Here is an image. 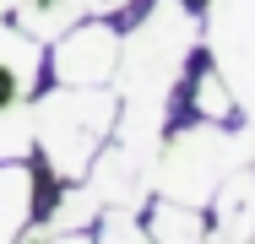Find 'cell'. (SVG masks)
Listing matches in <instances>:
<instances>
[{
    "label": "cell",
    "instance_id": "obj_18",
    "mask_svg": "<svg viewBox=\"0 0 255 244\" xmlns=\"http://www.w3.org/2000/svg\"><path fill=\"white\" fill-rule=\"evenodd\" d=\"M11 11H16V0H0V16H11Z\"/></svg>",
    "mask_w": 255,
    "mask_h": 244
},
{
    "label": "cell",
    "instance_id": "obj_14",
    "mask_svg": "<svg viewBox=\"0 0 255 244\" xmlns=\"http://www.w3.org/2000/svg\"><path fill=\"white\" fill-rule=\"evenodd\" d=\"M234 109H239V103H234V87H228V82H223V71L212 65L201 82H196V114H201V120H217V125H223V120H228Z\"/></svg>",
    "mask_w": 255,
    "mask_h": 244
},
{
    "label": "cell",
    "instance_id": "obj_5",
    "mask_svg": "<svg viewBox=\"0 0 255 244\" xmlns=\"http://www.w3.org/2000/svg\"><path fill=\"white\" fill-rule=\"evenodd\" d=\"M54 76L65 87H103L120 65V33L109 22H82L54 38Z\"/></svg>",
    "mask_w": 255,
    "mask_h": 244
},
{
    "label": "cell",
    "instance_id": "obj_13",
    "mask_svg": "<svg viewBox=\"0 0 255 244\" xmlns=\"http://www.w3.org/2000/svg\"><path fill=\"white\" fill-rule=\"evenodd\" d=\"M0 65L5 71H27V76L44 71V44L33 33H22L16 22H5V16H0Z\"/></svg>",
    "mask_w": 255,
    "mask_h": 244
},
{
    "label": "cell",
    "instance_id": "obj_11",
    "mask_svg": "<svg viewBox=\"0 0 255 244\" xmlns=\"http://www.w3.org/2000/svg\"><path fill=\"white\" fill-rule=\"evenodd\" d=\"M93 217H98V195H93V185H82V190H65V195H60V206H54L49 217L38 223L33 244L60 239V234H87V223H93Z\"/></svg>",
    "mask_w": 255,
    "mask_h": 244
},
{
    "label": "cell",
    "instance_id": "obj_9",
    "mask_svg": "<svg viewBox=\"0 0 255 244\" xmlns=\"http://www.w3.org/2000/svg\"><path fill=\"white\" fill-rule=\"evenodd\" d=\"M33 217V174L22 168V157L0 163V244H16Z\"/></svg>",
    "mask_w": 255,
    "mask_h": 244
},
{
    "label": "cell",
    "instance_id": "obj_10",
    "mask_svg": "<svg viewBox=\"0 0 255 244\" xmlns=\"http://www.w3.org/2000/svg\"><path fill=\"white\" fill-rule=\"evenodd\" d=\"M16 27L22 33H33L38 44H49L60 33H71L82 16H87V0H16Z\"/></svg>",
    "mask_w": 255,
    "mask_h": 244
},
{
    "label": "cell",
    "instance_id": "obj_12",
    "mask_svg": "<svg viewBox=\"0 0 255 244\" xmlns=\"http://www.w3.org/2000/svg\"><path fill=\"white\" fill-rule=\"evenodd\" d=\"M152 239H157V244H206V223H201V206L157 201V212H152Z\"/></svg>",
    "mask_w": 255,
    "mask_h": 244
},
{
    "label": "cell",
    "instance_id": "obj_2",
    "mask_svg": "<svg viewBox=\"0 0 255 244\" xmlns=\"http://www.w3.org/2000/svg\"><path fill=\"white\" fill-rule=\"evenodd\" d=\"M255 163V130H228L206 120L196 130H174V141L157 146L152 168V195L179 201V206H206L228 174Z\"/></svg>",
    "mask_w": 255,
    "mask_h": 244
},
{
    "label": "cell",
    "instance_id": "obj_6",
    "mask_svg": "<svg viewBox=\"0 0 255 244\" xmlns=\"http://www.w3.org/2000/svg\"><path fill=\"white\" fill-rule=\"evenodd\" d=\"M152 168H157V152H136V146H109L93 157L87 168V185L98 195V206H125V212H141L147 195H152Z\"/></svg>",
    "mask_w": 255,
    "mask_h": 244
},
{
    "label": "cell",
    "instance_id": "obj_15",
    "mask_svg": "<svg viewBox=\"0 0 255 244\" xmlns=\"http://www.w3.org/2000/svg\"><path fill=\"white\" fill-rule=\"evenodd\" d=\"M98 244H157L141 223H136V212H125V206H114L109 217L98 223Z\"/></svg>",
    "mask_w": 255,
    "mask_h": 244
},
{
    "label": "cell",
    "instance_id": "obj_8",
    "mask_svg": "<svg viewBox=\"0 0 255 244\" xmlns=\"http://www.w3.org/2000/svg\"><path fill=\"white\" fill-rule=\"evenodd\" d=\"M33 87H38V76L0 65V163H11L33 146Z\"/></svg>",
    "mask_w": 255,
    "mask_h": 244
},
{
    "label": "cell",
    "instance_id": "obj_3",
    "mask_svg": "<svg viewBox=\"0 0 255 244\" xmlns=\"http://www.w3.org/2000/svg\"><path fill=\"white\" fill-rule=\"evenodd\" d=\"M120 120V98L109 87H65L33 103V141L44 146L54 179H82L103 152V136Z\"/></svg>",
    "mask_w": 255,
    "mask_h": 244
},
{
    "label": "cell",
    "instance_id": "obj_17",
    "mask_svg": "<svg viewBox=\"0 0 255 244\" xmlns=\"http://www.w3.org/2000/svg\"><path fill=\"white\" fill-rule=\"evenodd\" d=\"M125 0H87V11H120Z\"/></svg>",
    "mask_w": 255,
    "mask_h": 244
},
{
    "label": "cell",
    "instance_id": "obj_7",
    "mask_svg": "<svg viewBox=\"0 0 255 244\" xmlns=\"http://www.w3.org/2000/svg\"><path fill=\"white\" fill-rule=\"evenodd\" d=\"M255 239V163L228 174L212 195V228L206 244H250Z\"/></svg>",
    "mask_w": 255,
    "mask_h": 244
},
{
    "label": "cell",
    "instance_id": "obj_16",
    "mask_svg": "<svg viewBox=\"0 0 255 244\" xmlns=\"http://www.w3.org/2000/svg\"><path fill=\"white\" fill-rule=\"evenodd\" d=\"M44 244H93L87 234H60V239H44Z\"/></svg>",
    "mask_w": 255,
    "mask_h": 244
},
{
    "label": "cell",
    "instance_id": "obj_1",
    "mask_svg": "<svg viewBox=\"0 0 255 244\" xmlns=\"http://www.w3.org/2000/svg\"><path fill=\"white\" fill-rule=\"evenodd\" d=\"M196 54V16L185 0H157L152 11L120 38V141L136 152H157L163 146V125H168V103Z\"/></svg>",
    "mask_w": 255,
    "mask_h": 244
},
{
    "label": "cell",
    "instance_id": "obj_4",
    "mask_svg": "<svg viewBox=\"0 0 255 244\" xmlns=\"http://www.w3.org/2000/svg\"><path fill=\"white\" fill-rule=\"evenodd\" d=\"M212 65L234 87L239 114L255 125V0H212Z\"/></svg>",
    "mask_w": 255,
    "mask_h": 244
}]
</instances>
